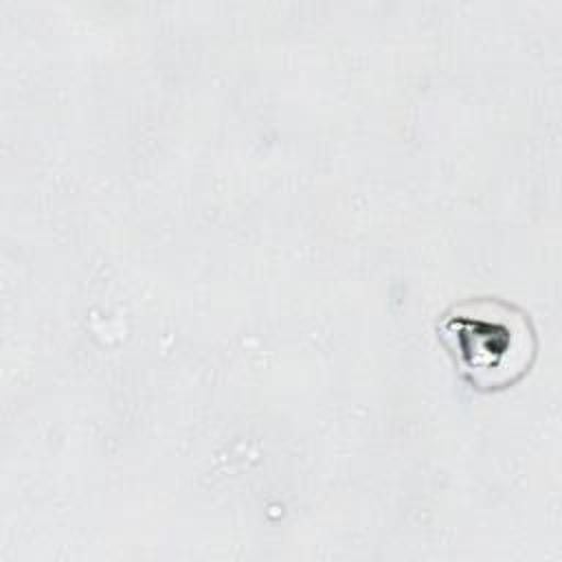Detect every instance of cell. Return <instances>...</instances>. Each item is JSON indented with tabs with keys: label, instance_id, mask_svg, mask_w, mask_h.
<instances>
[{
	"label": "cell",
	"instance_id": "obj_1",
	"mask_svg": "<svg viewBox=\"0 0 562 562\" xmlns=\"http://www.w3.org/2000/svg\"><path fill=\"white\" fill-rule=\"evenodd\" d=\"M437 338L479 391L512 386L536 356L529 314L498 296H470L450 305L437 321Z\"/></svg>",
	"mask_w": 562,
	"mask_h": 562
}]
</instances>
